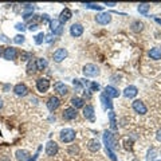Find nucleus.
<instances>
[{
	"mask_svg": "<svg viewBox=\"0 0 161 161\" xmlns=\"http://www.w3.org/2000/svg\"><path fill=\"white\" fill-rule=\"evenodd\" d=\"M87 149L90 150V152H98V150L101 149V144L98 140H95V138H93V140H90L87 142Z\"/></svg>",
	"mask_w": 161,
	"mask_h": 161,
	"instance_id": "aec40b11",
	"label": "nucleus"
},
{
	"mask_svg": "<svg viewBox=\"0 0 161 161\" xmlns=\"http://www.w3.org/2000/svg\"><path fill=\"white\" fill-rule=\"evenodd\" d=\"M71 16H73V14H71L70 9H69V8H64L63 11H62V14H61V18H59V22H61L62 24H64L66 22L70 20Z\"/></svg>",
	"mask_w": 161,
	"mask_h": 161,
	"instance_id": "412c9836",
	"label": "nucleus"
},
{
	"mask_svg": "<svg viewBox=\"0 0 161 161\" xmlns=\"http://www.w3.org/2000/svg\"><path fill=\"white\" fill-rule=\"evenodd\" d=\"M90 90L91 91H98V90H100V85L95 83V82H91L90 83Z\"/></svg>",
	"mask_w": 161,
	"mask_h": 161,
	"instance_id": "c9c22d12",
	"label": "nucleus"
},
{
	"mask_svg": "<svg viewBox=\"0 0 161 161\" xmlns=\"http://www.w3.org/2000/svg\"><path fill=\"white\" fill-rule=\"evenodd\" d=\"M100 73H101L100 67H98L97 64L89 63L83 67V75L85 77H97V75H100Z\"/></svg>",
	"mask_w": 161,
	"mask_h": 161,
	"instance_id": "20e7f679",
	"label": "nucleus"
},
{
	"mask_svg": "<svg viewBox=\"0 0 161 161\" xmlns=\"http://www.w3.org/2000/svg\"><path fill=\"white\" fill-rule=\"evenodd\" d=\"M59 148H58V144L55 141H48L46 145V155L50 156V157H54V156L58 153Z\"/></svg>",
	"mask_w": 161,
	"mask_h": 161,
	"instance_id": "423d86ee",
	"label": "nucleus"
},
{
	"mask_svg": "<svg viewBox=\"0 0 161 161\" xmlns=\"http://www.w3.org/2000/svg\"><path fill=\"white\" fill-rule=\"evenodd\" d=\"M35 62H36V69H38V70H43V69L47 66V61L46 59H43V58L36 59Z\"/></svg>",
	"mask_w": 161,
	"mask_h": 161,
	"instance_id": "a878e982",
	"label": "nucleus"
},
{
	"mask_svg": "<svg viewBox=\"0 0 161 161\" xmlns=\"http://www.w3.org/2000/svg\"><path fill=\"white\" fill-rule=\"evenodd\" d=\"M0 55H1V50H0Z\"/></svg>",
	"mask_w": 161,
	"mask_h": 161,
	"instance_id": "c03bdc74",
	"label": "nucleus"
},
{
	"mask_svg": "<svg viewBox=\"0 0 161 161\" xmlns=\"http://www.w3.org/2000/svg\"><path fill=\"white\" fill-rule=\"evenodd\" d=\"M14 93L19 97H26L28 94V89H27V86L24 83H18L14 87Z\"/></svg>",
	"mask_w": 161,
	"mask_h": 161,
	"instance_id": "f8f14e48",
	"label": "nucleus"
},
{
	"mask_svg": "<svg viewBox=\"0 0 161 161\" xmlns=\"http://www.w3.org/2000/svg\"><path fill=\"white\" fill-rule=\"evenodd\" d=\"M27 71H28V74L38 71V69H36V62H35V61H32V59H31V61L28 62V66H27Z\"/></svg>",
	"mask_w": 161,
	"mask_h": 161,
	"instance_id": "393cba45",
	"label": "nucleus"
},
{
	"mask_svg": "<svg viewBox=\"0 0 161 161\" xmlns=\"http://www.w3.org/2000/svg\"><path fill=\"white\" fill-rule=\"evenodd\" d=\"M51 39H53V36L50 35V36H47V39H46V40H47V42H51Z\"/></svg>",
	"mask_w": 161,
	"mask_h": 161,
	"instance_id": "a19ab883",
	"label": "nucleus"
},
{
	"mask_svg": "<svg viewBox=\"0 0 161 161\" xmlns=\"http://www.w3.org/2000/svg\"><path fill=\"white\" fill-rule=\"evenodd\" d=\"M155 158H156V150L152 148V149L149 150V153H148V160L152 161V160H155Z\"/></svg>",
	"mask_w": 161,
	"mask_h": 161,
	"instance_id": "f704fd0d",
	"label": "nucleus"
},
{
	"mask_svg": "<svg viewBox=\"0 0 161 161\" xmlns=\"http://www.w3.org/2000/svg\"><path fill=\"white\" fill-rule=\"evenodd\" d=\"M109 118H110V128L113 129V130H116L117 129V125H116V114H114V111H110L109 113Z\"/></svg>",
	"mask_w": 161,
	"mask_h": 161,
	"instance_id": "cd10ccee",
	"label": "nucleus"
},
{
	"mask_svg": "<svg viewBox=\"0 0 161 161\" xmlns=\"http://www.w3.org/2000/svg\"><path fill=\"white\" fill-rule=\"evenodd\" d=\"M16 54L18 53H16V48H15V47H7L3 53V56L7 61H12V59L16 58Z\"/></svg>",
	"mask_w": 161,
	"mask_h": 161,
	"instance_id": "4468645a",
	"label": "nucleus"
},
{
	"mask_svg": "<svg viewBox=\"0 0 161 161\" xmlns=\"http://www.w3.org/2000/svg\"><path fill=\"white\" fill-rule=\"evenodd\" d=\"M106 6H109V7H114L116 6V3H105Z\"/></svg>",
	"mask_w": 161,
	"mask_h": 161,
	"instance_id": "ea45409f",
	"label": "nucleus"
},
{
	"mask_svg": "<svg viewBox=\"0 0 161 161\" xmlns=\"http://www.w3.org/2000/svg\"><path fill=\"white\" fill-rule=\"evenodd\" d=\"M138 93V89L136 87V86H128V87L123 90V95L126 97V98H134L136 95H137Z\"/></svg>",
	"mask_w": 161,
	"mask_h": 161,
	"instance_id": "a211bd4d",
	"label": "nucleus"
},
{
	"mask_svg": "<svg viewBox=\"0 0 161 161\" xmlns=\"http://www.w3.org/2000/svg\"><path fill=\"white\" fill-rule=\"evenodd\" d=\"M101 101H102V105L105 109H110V110L113 109V102L106 94H101Z\"/></svg>",
	"mask_w": 161,
	"mask_h": 161,
	"instance_id": "5701e85b",
	"label": "nucleus"
},
{
	"mask_svg": "<svg viewBox=\"0 0 161 161\" xmlns=\"http://www.w3.org/2000/svg\"><path fill=\"white\" fill-rule=\"evenodd\" d=\"M71 105H73L74 109L83 108V100L79 98V97H73V98H71Z\"/></svg>",
	"mask_w": 161,
	"mask_h": 161,
	"instance_id": "b1692460",
	"label": "nucleus"
},
{
	"mask_svg": "<svg viewBox=\"0 0 161 161\" xmlns=\"http://www.w3.org/2000/svg\"><path fill=\"white\" fill-rule=\"evenodd\" d=\"M16 30H20V31H24V30H26V27H24V24L18 23V24H16Z\"/></svg>",
	"mask_w": 161,
	"mask_h": 161,
	"instance_id": "4c0bfd02",
	"label": "nucleus"
},
{
	"mask_svg": "<svg viewBox=\"0 0 161 161\" xmlns=\"http://www.w3.org/2000/svg\"><path fill=\"white\" fill-rule=\"evenodd\" d=\"M83 116H85L86 120L94 121V108L91 105H86L83 106Z\"/></svg>",
	"mask_w": 161,
	"mask_h": 161,
	"instance_id": "f3484780",
	"label": "nucleus"
},
{
	"mask_svg": "<svg viewBox=\"0 0 161 161\" xmlns=\"http://www.w3.org/2000/svg\"><path fill=\"white\" fill-rule=\"evenodd\" d=\"M105 94L109 97V98H118V97H120V91H118L116 87H113V86H106Z\"/></svg>",
	"mask_w": 161,
	"mask_h": 161,
	"instance_id": "6ab92c4d",
	"label": "nucleus"
},
{
	"mask_svg": "<svg viewBox=\"0 0 161 161\" xmlns=\"http://www.w3.org/2000/svg\"><path fill=\"white\" fill-rule=\"evenodd\" d=\"M70 34L71 36H74V38H78V36H81L83 34V26L79 23H74L73 26L70 27Z\"/></svg>",
	"mask_w": 161,
	"mask_h": 161,
	"instance_id": "9b49d317",
	"label": "nucleus"
},
{
	"mask_svg": "<svg viewBox=\"0 0 161 161\" xmlns=\"http://www.w3.org/2000/svg\"><path fill=\"white\" fill-rule=\"evenodd\" d=\"M50 26H51V31H53L54 35H61L62 32H63V24L59 22V19H54V20H51Z\"/></svg>",
	"mask_w": 161,
	"mask_h": 161,
	"instance_id": "0eeeda50",
	"label": "nucleus"
},
{
	"mask_svg": "<svg viewBox=\"0 0 161 161\" xmlns=\"http://www.w3.org/2000/svg\"><path fill=\"white\" fill-rule=\"evenodd\" d=\"M77 116H78V113H77V109L74 108H66L63 110V114H62V117H63V120L66 121H73L77 118Z\"/></svg>",
	"mask_w": 161,
	"mask_h": 161,
	"instance_id": "6e6552de",
	"label": "nucleus"
},
{
	"mask_svg": "<svg viewBox=\"0 0 161 161\" xmlns=\"http://www.w3.org/2000/svg\"><path fill=\"white\" fill-rule=\"evenodd\" d=\"M39 27H38V24L36 23H34V24H30V27H28V30H31V31H35V30H38Z\"/></svg>",
	"mask_w": 161,
	"mask_h": 161,
	"instance_id": "e433bc0d",
	"label": "nucleus"
},
{
	"mask_svg": "<svg viewBox=\"0 0 161 161\" xmlns=\"http://www.w3.org/2000/svg\"><path fill=\"white\" fill-rule=\"evenodd\" d=\"M106 155L109 156V158H110L111 161H117V157H116L114 153L111 152V149H106Z\"/></svg>",
	"mask_w": 161,
	"mask_h": 161,
	"instance_id": "72a5a7b5",
	"label": "nucleus"
},
{
	"mask_svg": "<svg viewBox=\"0 0 161 161\" xmlns=\"http://www.w3.org/2000/svg\"><path fill=\"white\" fill-rule=\"evenodd\" d=\"M157 140L161 142V129H160V130H158V133H157Z\"/></svg>",
	"mask_w": 161,
	"mask_h": 161,
	"instance_id": "58836bf2",
	"label": "nucleus"
},
{
	"mask_svg": "<svg viewBox=\"0 0 161 161\" xmlns=\"http://www.w3.org/2000/svg\"><path fill=\"white\" fill-rule=\"evenodd\" d=\"M148 55H149L152 59H155V61H158V59H161V48H158V47L150 48Z\"/></svg>",
	"mask_w": 161,
	"mask_h": 161,
	"instance_id": "4be33fe9",
	"label": "nucleus"
},
{
	"mask_svg": "<svg viewBox=\"0 0 161 161\" xmlns=\"http://www.w3.org/2000/svg\"><path fill=\"white\" fill-rule=\"evenodd\" d=\"M103 142H105L106 149H116V148H118V145L114 141V137H113V133L111 132L103 133Z\"/></svg>",
	"mask_w": 161,
	"mask_h": 161,
	"instance_id": "f03ea898",
	"label": "nucleus"
},
{
	"mask_svg": "<svg viewBox=\"0 0 161 161\" xmlns=\"http://www.w3.org/2000/svg\"><path fill=\"white\" fill-rule=\"evenodd\" d=\"M66 56H67V50H66V48H58V50L54 53V61L59 63V62H62Z\"/></svg>",
	"mask_w": 161,
	"mask_h": 161,
	"instance_id": "2eb2a0df",
	"label": "nucleus"
},
{
	"mask_svg": "<svg viewBox=\"0 0 161 161\" xmlns=\"http://www.w3.org/2000/svg\"><path fill=\"white\" fill-rule=\"evenodd\" d=\"M110 20H111V16L108 12H102V14H98L95 16V22L100 24H108L110 23Z\"/></svg>",
	"mask_w": 161,
	"mask_h": 161,
	"instance_id": "ddd939ff",
	"label": "nucleus"
},
{
	"mask_svg": "<svg viewBox=\"0 0 161 161\" xmlns=\"http://www.w3.org/2000/svg\"><path fill=\"white\" fill-rule=\"evenodd\" d=\"M59 137H61L62 142L69 144L75 140V130H73V129H63L61 132V134H59Z\"/></svg>",
	"mask_w": 161,
	"mask_h": 161,
	"instance_id": "f257e3e1",
	"label": "nucleus"
},
{
	"mask_svg": "<svg viewBox=\"0 0 161 161\" xmlns=\"http://www.w3.org/2000/svg\"><path fill=\"white\" fill-rule=\"evenodd\" d=\"M36 89H38V91L42 94L47 93V90L50 89V81L47 78H39L38 81H36Z\"/></svg>",
	"mask_w": 161,
	"mask_h": 161,
	"instance_id": "39448f33",
	"label": "nucleus"
},
{
	"mask_svg": "<svg viewBox=\"0 0 161 161\" xmlns=\"http://www.w3.org/2000/svg\"><path fill=\"white\" fill-rule=\"evenodd\" d=\"M16 158H18V161H34L36 157H35V156L32 157V156L30 155L27 150L19 149V150H16Z\"/></svg>",
	"mask_w": 161,
	"mask_h": 161,
	"instance_id": "1a4fd4ad",
	"label": "nucleus"
},
{
	"mask_svg": "<svg viewBox=\"0 0 161 161\" xmlns=\"http://www.w3.org/2000/svg\"><path fill=\"white\" fill-rule=\"evenodd\" d=\"M3 108V100H1V98H0V109Z\"/></svg>",
	"mask_w": 161,
	"mask_h": 161,
	"instance_id": "79ce46f5",
	"label": "nucleus"
},
{
	"mask_svg": "<svg viewBox=\"0 0 161 161\" xmlns=\"http://www.w3.org/2000/svg\"><path fill=\"white\" fill-rule=\"evenodd\" d=\"M148 11H149V4H140L138 6V12L142 15H147Z\"/></svg>",
	"mask_w": 161,
	"mask_h": 161,
	"instance_id": "c85d7f7f",
	"label": "nucleus"
},
{
	"mask_svg": "<svg viewBox=\"0 0 161 161\" xmlns=\"http://www.w3.org/2000/svg\"><path fill=\"white\" fill-rule=\"evenodd\" d=\"M156 20H157V23H160V24H161V19H156Z\"/></svg>",
	"mask_w": 161,
	"mask_h": 161,
	"instance_id": "37998d69",
	"label": "nucleus"
},
{
	"mask_svg": "<svg viewBox=\"0 0 161 161\" xmlns=\"http://www.w3.org/2000/svg\"><path fill=\"white\" fill-rule=\"evenodd\" d=\"M14 42L16 44H22V43H24V36L23 35H16L14 38Z\"/></svg>",
	"mask_w": 161,
	"mask_h": 161,
	"instance_id": "2f4dec72",
	"label": "nucleus"
},
{
	"mask_svg": "<svg viewBox=\"0 0 161 161\" xmlns=\"http://www.w3.org/2000/svg\"><path fill=\"white\" fill-rule=\"evenodd\" d=\"M83 6L86 7V8H91V9H102V7L101 6H97V4H94V3H85Z\"/></svg>",
	"mask_w": 161,
	"mask_h": 161,
	"instance_id": "c756f323",
	"label": "nucleus"
},
{
	"mask_svg": "<svg viewBox=\"0 0 161 161\" xmlns=\"http://www.w3.org/2000/svg\"><path fill=\"white\" fill-rule=\"evenodd\" d=\"M132 108H133V110H134L137 114H140V116H145L148 113L147 105H145V103H144L141 100L133 101V102H132Z\"/></svg>",
	"mask_w": 161,
	"mask_h": 161,
	"instance_id": "7ed1b4c3",
	"label": "nucleus"
},
{
	"mask_svg": "<svg viewBox=\"0 0 161 161\" xmlns=\"http://www.w3.org/2000/svg\"><path fill=\"white\" fill-rule=\"evenodd\" d=\"M54 90L58 94H61V95H66V94L69 93V87L62 82H56L55 85H54Z\"/></svg>",
	"mask_w": 161,
	"mask_h": 161,
	"instance_id": "dca6fc26",
	"label": "nucleus"
},
{
	"mask_svg": "<svg viewBox=\"0 0 161 161\" xmlns=\"http://www.w3.org/2000/svg\"><path fill=\"white\" fill-rule=\"evenodd\" d=\"M20 59H22V61H28V59H32V54L31 53H22Z\"/></svg>",
	"mask_w": 161,
	"mask_h": 161,
	"instance_id": "473e14b6",
	"label": "nucleus"
},
{
	"mask_svg": "<svg viewBox=\"0 0 161 161\" xmlns=\"http://www.w3.org/2000/svg\"><path fill=\"white\" fill-rule=\"evenodd\" d=\"M59 105H61V101H59V98L58 97H55V95L50 97L48 101H47V109H48L50 111L56 110V109L59 108Z\"/></svg>",
	"mask_w": 161,
	"mask_h": 161,
	"instance_id": "9d476101",
	"label": "nucleus"
},
{
	"mask_svg": "<svg viewBox=\"0 0 161 161\" xmlns=\"http://www.w3.org/2000/svg\"><path fill=\"white\" fill-rule=\"evenodd\" d=\"M142 27H144V23H142V22H140V20H136V22H133V23H132V30H133V31H136V32L141 31Z\"/></svg>",
	"mask_w": 161,
	"mask_h": 161,
	"instance_id": "bb28decb",
	"label": "nucleus"
},
{
	"mask_svg": "<svg viewBox=\"0 0 161 161\" xmlns=\"http://www.w3.org/2000/svg\"><path fill=\"white\" fill-rule=\"evenodd\" d=\"M43 40H44V34H43V32H39L38 35L35 36V43L36 44H40Z\"/></svg>",
	"mask_w": 161,
	"mask_h": 161,
	"instance_id": "7c9ffc66",
	"label": "nucleus"
}]
</instances>
